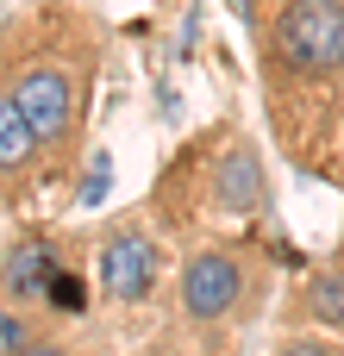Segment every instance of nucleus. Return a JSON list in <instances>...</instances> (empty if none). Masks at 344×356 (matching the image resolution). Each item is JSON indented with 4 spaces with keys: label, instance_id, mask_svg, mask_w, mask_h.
<instances>
[{
    "label": "nucleus",
    "instance_id": "obj_12",
    "mask_svg": "<svg viewBox=\"0 0 344 356\" xmlns=\"http://www.w3.org/2000/svg\"><path fill=\"white\" fill-rule=\"evenodd\" d=\"M13 356H81V350H69L56 338H25V344H13Z\"/></svg>",
    "mask_w": 344,
    "mask_h": 356
},
{
    "label": "nucleus",
    "instance_id": "obj_9",
    "mask_svg": "<svg viewBox=\"0 0 344 356\" xmlns=\"http://www.w3.org/2000/svg\"><path fill=\"white\" fill-rule=\"evenodd\" d=\"M44 307H50V313H81V307H88V282H81L75 269H56L50 288H44Z\"/></svg>",
    "mask_w": 344,
    "mask_h": 356
},
{
    "label": "nucleus",
    "instance_id": "obj_10",
    "mask_svg": "<svg viewBox=\"0 0 344 356\" xmlns=\"http://www.w3.org/2000/svg\"><path fill=\"white\" fill-rule=\"evenodd\" d=\"M107 188H113V156L94 150V163H88V175H81V207H100Z\"/></svg>",
    "mask_w": 344,
    "mask_h": 356
},
{
    "label": "nucleus",
    "instance_id": "obj_11",
    "mask_svg": "<svg viewBox=\"0 0 344 356\" xmlns=\"http://www.w3.org/2000/svg\"><path fill=\"white\" fill-rule=\"evenodd\" d=\"M276 356H344V350H338V344H326V338H313V332H295Z\"/></svg>",
    "mask_w": 344,
    "mask_h": 356
},
{
    "label": "nucleus",
    "instance_id": "obj_2",
    "mask_svg": "<svg viewBox=\"0 0 344 356\" xmlns=\"http://www.w3.org/2000/svg\"><path fill=\"white\" fill-rule=\"evenodd\" d=\"M263 75L276 94L344 81V0H276L263 19Z\"/></svg>",
    "mask_w": 344,
    "mask_h": 356
},
{
    "label": "nucleus",
    "instance_id": "obj_1",
    "mask_svg": "<svg viewBox=\"0 0 344 356\" xmlns=\"http://www.w3.org/2000/svg\"><path fill=\"white\" fill-rule=\"evenodd\" d=\"M0 63H6V94L19 100L38 150H44V169L50 163H69L75 144H81V125H88V81H94V44L88 31L69 19V13H44V38L13 50V38H0Z\"/></svg>",
    "mask_w": 344,
    "mask_h": 356
},
{
    "label": "nucleus",
    "instance_id": "obj_4",
    "mask_svg": "<svg viewBox=\"0 0 344 356\" xmlns=\"http://www.w3.org/2000/svg\"><path fill=\"white\" fill-rule=\"evenodd\" d=\"M194 163H201V200L226 219H244V213H263L269 207V169H263V150L257 138L232 131L226 150H213V138L188 144Z\"/></svg>",
    "mask_w": 344,
    "mask_h": 356
},
{
    "label": "nucleus",
    "instance_id": "obj_6",
    "mask_svg": "<svg viewBox=\"0 0 344 356\" xmlns=\"http://www.w3.org/2000/svg\"><path fill=\"white\" fill-rule=\"evenodd\" d=\"M38 169H44V150H38V138H31L19 100H13L6 81H0V188H31Z\"/></svg>",
    "mask_w": 344,
    "mask_h": 356
},
{
    "label": "nucleus",
    "instance_id": "obj_3",
    "mask_svg": "<svg viewBox=\"0 0 344 356\" xmlns=\"http://www.w3.org/2000/svg\"><path fill=\"white\" fill-rule=\"evenodd\" d=\"M263 300V269L244 244H194L175 269V313L188 325H238Z\"/></svg>",
    "mask_w": 344,
    "mask_h": 356
},
{
    "label": "nucleus",
    "instance_id": "obj_8",
    "mask_svg": "<svg viewBox=\"0 0 344 356\" xmlns=\"http://www.w3.org/2000/svg\"><path fill=\"white\" fill-rule=\"evenodd\" d=\"M307 307H313L320 325L344 332V269H313L307 275Z\"/></svg>",
    "mask_w": 344,
    "mask_h": 356
},
{
    "label": "nucleus",
    "instance_id": "obj_7",
    "mask_svg": "<svg viewBox=\"0 0 344 356\" xmlns=\"http://www.w3.org/2000/svg\"><path fill=\"white\" fill-rule=\"evenodd\" d=\"M56 269H63V263H56L50 238H13V250H6V263H0L6 300H44V288H50Z\"/></svg>",
    "mask_w": 344,
    "mask_h": 356
},
{
    "label": "nucleus",
    "instance_id": "obj_5",
    "mask_svg": "<svg viewBox=\"0 0 344 356\" xmlns=\"http://www.w3.org/2000/svg\"><path fill=\"white\" fill-rule=\"evenodd\" d=\"M94 269H100V294H107V300L138 307V300H150L157 282H163V244H157L138 219H119V225L100 238Z\"/></svg>",
    "mask_w": 344,
    "mask_h": 356
}]
</instances>
